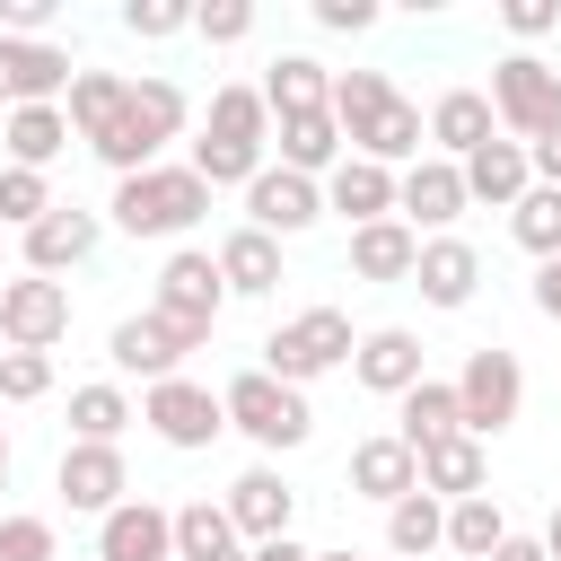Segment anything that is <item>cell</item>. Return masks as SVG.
Segmentation results:
<instances>
[{
    "instance_id": "9a60e30c",
    "label": "cell",
    "mask_w": 561,
    "mask_h": 561,
    "mask_svg": "<svg viewBox=\"0 0 561 561\" xmlns=\"http://www.w3.org/2000/svg\"><path fill=\"white\" fill-rule=\"evenodd\" d=\"M53 491H61L70 508L105 517V508H123L131 465H123V447H88V438H70V447H61V465H53Z\"/></svg>"
},
{
    "instance_id": "7402d4cb",
    "label": "cell",
    "mask_w": 561,
    "mask_h": 561,
    "mask_svg": "<svg viewBox=\"0 0 561 561\" xmlns=\"http://www.w3.org/2000/svg\"><path fill=\"white\" fill-rule=\"evenodd\" d=\"M421 131H430V158H473L482 140H500V123H491V96H482V88H447V96L421 114Z\"/></svg>"
},
{
    "instance_id": "d590c367",
    "label": "cell",
    "mask_w": 561,
    "mask_h": 561,
    "mask_svg": "<svg viewBox=\"0 0 561 561\" xmlns=\"http://www.w3.org/2000/svg\"><path fill=\"white\" fill-rule=\"evenodd\" d=\"M228 552H245L237 526H228V508L219 500H184L175 508V561H228Z\"/></svg>"
},
{
    "instance_id": "484cf974",
    "label": "cell",
    "mask_w": 561,
    "mask_h": 561,
    "mask_svg": "<svg viewBox=\"0 0 561 561\" xmlns=\"http://www.w3.org/2000/svg\"><path fill=\"white\" fill-rule=\"evenodd\" d=\"M324 210H342L351 228L394 219V167H368V158H351V149H342V167L324 175Z\"/></svg>"
},
{
    "instance_id": "ffe728a7",
    "label": "cell",
    "mask_w": 561,
    "mask_h": 561,
    "mask_svg": "<svg viewBox=\"0 0 561 561\" xmlns=\"http://www.w3.org/2000/svg\"><path fill=\"white\" fill-rule=\"evenodd\" d=\"M351 377H359L368 394H412V386L430 377V368H421V333H412V324H377V333H359Z\"/></svg>"
},
{
    "instance_id": "681fc988",
    "label": "cell",
    "mask_w": 561,
    "mask_h": 561,
    "mask_svg": "<svg viewBox=\"0 0 561 561\" xmlns=\"http://www.w3.org/2000/svg\"><path fill=\"white\" fill-rule=\"evenodd\" d=\"M245 561H316L298 535H272V543H245Z\"/></svg>"
},
{
    "instance_id": "5b68a950",
    "label": "cell",
    "mask_w": 561,
    "mask_h": 561,
    "mask_svg": "<svg viewBox=\"0 0 561 561\" xmlns=\"http://www.w3.org/2000/svg\"><path fill=\"white\" fill-rule=\"evenodd\" d=\"M482 96H491V123H500L517 149H535V140L561 131V70H552L543 53H500Z\"/></svg>"
},
{
    "instance_id": "1f68e13d",
    "label": "cell",
    "mask_w": 561,
    "mask_h": 561,
    "mask_svg": "<svg viewBox=\"0 0 561 561\" xmlns=\"http://www.w3.org/2000/svg\"><path fill=\"white\" fill-rule=\"evenodd\" d=\"M140 412H131V394L114 386V377H96V386H70V438H88V447H123V430H131Z\"/></svg>"
},
{
    "instance_id": "5bb4252c",
    "label": "cell",
    "mask_w": 561,
    "mask_h": 561,
    "mask_svg": "<svg viewBox=\"0 0 561 561\" xmlns=\"http://www.w3.org/2000/svg\"><path fill=\"white\" fill-rule=\"evenodd\" d=\"M184 351H202L184 324H167V316H123L114 333H105V359L123 368V377H140V386H158V377H184Z\"/></svg>"
},
{
    "instance_id": "603a6c76",
    "label": "cell",
    "mask_w": 561,
    "mask_h": 561,
    "mask_svg": "<svg viewBox=\"0 0 561 561\" xmlns=\"http://www.w3.org/2000/svg\"><path fill=\"white\" fill-rule=\"evenodd\" d=\"M351 491L394 508V500H412V491H421V456H412L394 430H377V438H359V447H351Z\"/></svg>"
},
{
    "instance_id": "e0dca14e",
    "label": "cell",
    "mask_w": 561,
    "mask_h": 561,
    "mask_svg": "<svg viewBox=\"0 0 561 561\" xmlns=\"http://www.w3.org/2000/svg\"><path fill=\"white\" fill-rule=\"evenodd\" d=\"M228 526H237V543H272V535H289V517H298V491L272 473V465H245L237 482H228Z\"/></svg>"
},
{
    "instance_id": "4dcf8cb0",
    "label": "cell",
    "mask_w": 561,
    "mask_h": 561,
    "mask_svg": "<svg viewBox=\"0 0 561 561\" xmlns=\"http://www.w3.org/2000/svg\"><path fill=\"white\" fill-rule=\"evenodd\" d=\"M491 482V456H482V438H438V447H421V491L430 500H473Z\"/></svg>"
},
{
    "instance_id": "f6af8a7d",
    "label": "cell",
    "mask_w": 561,
    "mask_h": 561,
    "mask_svg": "<svg viewBox=\"0 0 561 561\" xmlns=\"http://www.w3.org/2000/svg\"><path fill=\"white\" fill-rule=\"evenodd\" d=\"M500 26L535 44V35H552V26H561V0H508V9H500Z\"/></svg>"
},
{
    "instance_id": "8992f818",
    "label": "cell",
    "mask_w": 561,
    "mask_h": 561,
    "mask_svg": "<svg viewBox=\"0 0 561 561\" xmlns=\"http://www.w3.org/2000/svg\"><path fill=\"white\" fill-rule=\"evenodd\" d=\"M219 412H228V430H245L263 456H289V447H307V430H316L307 394L280 386V377H263V368H237V377L219 386Z\"/></svg>"
},
{
    "instance_id": "3957f363",
    "label": "cell",
    "mask_w": 561,
    "mask_h": 561,
    "mask_svg": "<svg viewBox=\"0 0 561 561\" xmlns=\"http://www.w3.org/2000/svg\"><path fill=\"white\" fill-rule=\"evenodd\" d=\"M114 228L123 237H184L202 210H210V184L193 175V167H140V175H114Z\"/></svg>"
},
{
    "instance_id": "d4e9b609",
    "label": "cell",
    "mask_w": 561,
    "mask_h": 561,
    "mask_svg": "<svg viewBox=\"0 0 561 561\" xmlns=\"http://www.w3.org/2000/svg\"><path fill=\"white\" fill-rule=\"evenodd\" d=\"M254 96H263V114H272V123H280V114H324V105H333V70H324L316 53H280V61L263 70V88H254Z\"/></svg>"
},
{
    "instance_id": "f546056e",
    "label": "cell",
    "mask_w": 561,
    "mask_h": 561,
    "mask_svg": "<svg viewBox=\"0 0 561 561\" xmlns=\"http://www.w3.org/2000/svg\"><path fill=\"white\" fill-rule=\"evenodd\" d=\"M412 263H421V237H412L403 219L351 228V280H412Z\"/></svg>"
},
{
    "instance_id": "7dc6e473",
    "label": "cell",
    "mask_w": 561,
    "mask_h": 561,
    "mask_svg": "<svg viewBox=\"0 0 561 561\" xmlns=\"http://www.w3.org/2000/svg\"><path fill=\"white\" fill-rule=\"evenodd\" d=\"M482 561H543V543H535V535H517V526H508V535H500V543H491V552H482Z\"/></svg>"
},
{
    "instance_id": "2e32d148",
    "label": "cell",
    "mask_w": 561,
    "mask_h": 561,
    "mask_svg": "<svg viewBox=\"0 0 561 561\" xmlns=\"http://www.w3.org/2000/svg\"><path fill=\"white\" fill-rule=\"evenodd\" d=\"M96 237H105V219H96V210H79V202H53V210L26 228V272L61 280V272H79V263L96 254Z\"/></svg>"
},
{
    "instance_id": "d6a6232c",
    "label": "cell",
    "mask_w": 561,
    "mask_h": 561,
    "mask_svg": "<svg viewBox=\"0 0 561 561\" xmlns=\"http://www.w3.org/2000/svg\"><path fill=\"white\" fill-rule=\"evenodd\" d=\"M394 403H403V421H394V438H403L412 456L465 430V421H456V386H447V377H421V386H412V394H394Z\"/></svg>"
},
{
    "instance_id": "9c48e42d",
    "label": "cell",
    "mask_w": 561,
    "mask_h": 561,
    "mask_svg": "<svg viewBox=\"0 0 561 561\" xmlns=\"http://www.w3.org/2000/svg\"><path fill=\"white\" fill-rule=\"evenodd\" d=\"M219 307H228V289H219V263H210L202 245H175V254L158 263V298H149V316H167V324H184L193 342H210Z\"/></svg>"
},
{
    "instance_id": "8d00e7d4",
    "label": "cell",
    "mask_w": 561,
    "mask_h": 561,
    "mask_svg": "<svg viewBox=\"0 0 561 561\" xmlns=\"http://www.w3.org/2000/svg\"><path fill=\"white\" fill-rule=\"evenodd\" d=\"M500 535H508V517H500V500H491V491L447 500V552H456V561H482Z\"/></svg>"
},
{
    "instance_id": "4316f807",
    "label": "cell",
    "mask_w": 561,
    "mask_h": 561,
    "mask_svg": "<svg viewBox=\"0 0 561 561\" xmlns=\"http://www.w3.org/2000/svg\"><path fill=\"white\" fill-rule=\"evenodd\" d=\"M210 263H219V289H228V298H272V289H280V245H272L263 228H228Z\"/></svg>"
},
{
    "instance_id": "60d3db41",
    "label": "cell",
    "mask_w": 561,
    "mask_h": 561,
    "mask_svg": "<svg viewBox=\"0 0 561 561\" xmlns=\"http://www.w3.org/2000/svg\"><path fill=\"white\" fill-rule=\"evenodd\" d=\"M123 35H140V44L193 35V9H184V0H123Z\"/></svg>"
},
{
    "instance_id": "83f0119b",
    "label": "cell",
    "mask_w": 561,
    "mask_h": 561,
    "mask_svg": "<svg viewBox=\"0 0 561 561\" xmlns=\"http://www.w3.org/2000/svg\"><path fill=\"white\" fill-rule=\"evenodd\" d=\"M272 140H280V167H289V175H316V184H324V175L342 167V123H333V105H324V114H280Z\"/></svg>"
},
{
    "instance_id": "cb8c5ba5",
    "label": "cell",
    "mask_w": 561,
    "mask_h": 561,
    "mask_svg": "<svg viewBox=\"0 0 561 561\" xmlns=\"http://www.w3.org/2000/svg\"><path fill=\"white\" fill-rule=\"evenodd\" d=\"M456 175H465V202H491V210H517L526 184H535V167H526L517 140H482L473 158H456Z\"/></svg>"
},
{
    "instance_id": "f5cc1de1",
    "label": "cell",
    "mask_w": 561,
    "mask_h": 561,
    "mask_svg": "<svg viewBox=\"0 0 561 561\" xmlns=\"http://www.w3.org/2000/svg\"><path fill=\"white\" fill-rule=\"evenodd\" d=\"M316 561H359V552H316Z\"/></svg>"
},
{
    "instance_id": "4fadbf2b",
    "label": "cell",
    "mask_w": 561,
    "mask_h": 561,
    "mask_svg": "<svg viewBox=\"0 0 561 561\" xmlns=\"http://www.w3.org/2000/svg\"><path fill=\"white\" fill-rule=\"evenodd\" d=\"M316 219H324V184H316V175H289V167L263 158V175L245 184V228H263V237L280 245V237H307Z\"/></svg>"
},
{
    "instance_id": "7bdbcfd3",
    "label": "cell",
    "mask_w": 561,
    "mask_h": 561,
    "mask_svg": "<svg viewBox=\"0 0 561 561\" xmlns=\"http://www.w3.org/2000/svg\"><path fill=\"white\" fill-rule=\"evenodd\" d=\"M0 561H53V517H0Z\"/></svg>"
},
{
    "instance_id": "f907efd6",
    "label": "cell",
    "mask_w": 561,
    "mask_h": 561,
    "mask_svg": "<svg viewBox=\"0 0 561 561\" xmlns=\"http://www.w3.org/2000/svg\"><path fill=\"white\" fill-rule=\"evenodd\" d=\"M535 543H543V561H561V500H552V517H543V535H535Z\"/></svg>"
},
{
    "instance_id": "e575fe53",
    "label": "cell",
    "mask_w": 561,
    "mask_h": 561,
    "mask_svg": "<svg viewBox=\"0 0 561 561\" xmlns=\"http://www.w3.org/2000/svg\"><path fill=\"white\" fill-rule=\"evenodd\" d=\"M0 140H9V167H35V175H44V167L70 149V123H61V105H18Z\"/></svg>"
},
{
    "instance_id": "277c9868",
    "label": "cell",
    "mask_w": 561,
    "mask_h": 561,
    "mask_svg": "<svg viewBox=\"0 0 561 561\" xmlns=\"http://www.w3.org/2000/svg\"><path fill=\"white\" fill-rule=\"evenodd\" d=\"M184 88L175 79H131L123 88V114H114V131L96 140V158L114 167V175H140V167H158V149L184 131Z\"/></svg>"
},
{
    "instance_id": "ba28073f",
    "label": "cell",
    "mask_w": 561,
    "mask_h": 561,
    "mask_svg": "<svg viewBox=\"0 0 561 561\" xmlns=\"http://www.w3.org/2000/svg\"><path fill=\"white\" fill-rule=\"evenodd\" d=\"M447 386H456V421H465V438H500V430L526 412V368H517V351H500V342L465 351V368H456Z\"/></svg>"
},
{
    "instance_id": "836d02e7",
    "label": "cell",
    "mask_w": 561,
    "mask_h": 561,
    "mask_svg": "<svg viewBox=\"0 0 561 561\" xmlns=\"http://www.w3.org/2000/svg\"><path fill=\"white\" fill-rule=\"evenodd\" d=\"M386 552H394V561H430V552H447V500H430V491L394 500V508H386Z\"/></svg>"
},
{
    "instance_id": "44dd1931",
    "label": "cell",
    "mask_w": 561,
    "mask_h": 561,
    "mask_svg": "<svg viewBox=\"0 0 561 561\" xmlns=\"http://www.w3.org/2000/svg\"><path fill=\"white\" fill-rule=\"evenodd\" d=\"M412 289L430 298V307H473V289H482V254L465 245V237H421V263H412Z\"/></svg>"
},
{
    "instance_id": "d6986e66",
    "label": "cell",
    "mask_w": 561,
    "mask_h": 561,
    "mask_svg": "<svg viewBox=\"0 0 561 561\" xmlns=\"http://www.w3.org/2000/svg\"><path fill=\"white\" fill-rule=\"evenodd\" d=\"M70 96V53L61 44H18L0 35V105H61Z\"/></svg>"
},
{
    "instance_id": "7c38bea8",
    "label": "cell",
    "mask_w": 561,
    "mask_h": 561,
    "mask_svg": "<svg viewBox=\"0 0 561 561\" xmlns=\"http://www.w3.org/2000/svg\"><path fill=\"white\" fill-rule=\"evenodd\" d=\"M394 219H403L412 237H421V228L447 237V228L465 219V175H456V158H430V149H421V158L394 175Z\"/></svg>"
},
{
    "instance_id": "ac0fdd59",
    "label": "cell",
    "mask_w": 561,
    "mask_h": 561,
    "mask_svg": "<svg viewBox=\"0 0 561 561\" xmlns=\"http://www.w3.org/2000/svg\"><path fill=\"white\" fill-rule=\"evenodd\" d=\"M96 561H175V508L123 500L96 517Z\"/></svg>"
},
{
    "instance_id": "bcb514c9",
    "label": "cell",
    "mask_w": 561,
    "mask_h": 561,
    "mask_svg": "<svg viewBox=\"0 0 561 561\" xmlns=\"http://www.w3.org/2000/svg\"><path fill=\"white\" fill-rule=\"evenodd\" d=\"M535 307L561 324V254H552V263H535Z\"/></svg>"
},
{
    "instance_id": "ee69618b",
    "label": "cell",
    "mask_w": 561,
    "mask_h": 561,
    "mask_svg": "<svg viewBox=\"0 0 561 561\" xmlns=\"http://www.w3.org/2000/svg\"><path fill=\"white\" fill-rule=\"evenodd\" d=\"M307 9H316L324 35H368L377 26V0H307Z\"/></svg>"
},
{
    "instance_id": "b9f144b4",
    "label": "cell",
    "mask_w": 561,
    "mask_h": 561,
    "mask_svg": "<svg viewBox=\"0 0 561 561\" xmlns=\"http://www.w3.org/2000/svg\"><path fill=\"white\" fill-rule=\"evenodd\" d=\"M193 35H202V44H245V35H254V0H210V9H193Z\"/></svg>"
},
{
    "instance_id": "816d5d0a",
    "label": "cell",
    "mask_w": 561,
    "mask_h": 561,
    "mask_svg": "<svg viewBox=\"0 0 561 561\" xmlns=\"http://www.w3.org/2000/svg\"><path fill=\"white\" fill-rule=\"evenodd\" d=\"M0 491H9V430H0Z\"/></svg>"
},
{
    "instance_id": "8fae6325",
    "label": "cell",
    "mask_w": 561,
    "mask_h": 561,
    "mask_svg": "<svg viewBox=\"0 0 561 561\" xmlns=\"http://www.w3.org/2000/svg\"><path fill=\"white\" fill-rule=\"evenodd\" d=\"M140 421H149L167 447H184V456L210 447V438L228 430V412H219V394H210L202 377H158V386L140 394Z\"/></svg>"
},
{
    "instance_id": "7a4b0ae2",
    "label": "cell",
    "mask_w": 561,
    "mask_h": 561,
    "mask_svg": "<svg viewBox=\"0 0 561 561\" xmlns=\"http://www.w3.org/2000/svg\"><path fill=\"white\" fill-rule=\"evenodd\" d=\"M263 149H272V114H263V96H254V88H219L184 167H193L210 193H219V184H237V193H245V184L263 175Z\"/></svg>"
},
{
    "instance_id": "30bf717a",
    "label": "cell",
    "mask_w": 561,
    "mask_h": 561,
    "mask_svg": "<svg viewBox=\"0 0 561 561\" xmlns=\"http://www.w3.org/2000/svg\"><path fill=\"white\" fill-rule=\"evenodd\" d=\"M61 333H70V280H44V272L0 280V342L9 351H53Z\"/></svg>"
},
{
    "instance_id": "c3c4849f",
    "label": "cell",
    "mask_w": 561,
    "mask_h": 561,
    "mask_svg": "<svg viewBox=\"0 0 561 561\" xmlns=\"http://www.w3.org/2000/svg\"><path fill=\"white\" fill-rule=\"evenodd\" d=\"M526 167H535V184H561V131H552V140H535V149H526Z\"/></svg>"
},
{
    "instance_id": "ab89813d",
    "label": "cell",
    "mask_w": 561,
    "mask_h": 561,
    "mask_svg": "<svg viewBox=\"0 0 561 561\" xmlns=\"http://www.w3.org/2000/svg\"><path fill=\"white\" fill-rule=\"evenodd\" d=\"M53 394V351H0V403H44Z\"/></svg>"
},
{
    "instance_id": "6da1fadb",
    "label": "cell",
    "mask_w": 561,
    "mask_h": 561,
    "mask_svg": "<svg viewBox=\"0 0 561 561\" xmlns=\"http://www.w3.org/2000/svg\"><path fill=\"white\" fill-rule=\"evenodd\" d=\"M333 123H342L351 158H368V167H412L421 140H430L421 131V105L394 96L386 70H333Z\"/></svg>"
},
{
    "instance_id": "52a82bcc",
    "label": "cell",
    "mask_w": 561,
    "mask_h": 561,
    "mask_svg": "<svg viewBox=\"0 0 561 561\" xmlns=\"http://www.w3.org/2000/svg\"><path fill=\"white\" fill-rule=\"evenodd\" d=\"M351 351H359V333H351V316H342V307H298V316L263 342V377H280V386H298V394H307V377L351 368Z\"/></svg>"
},
{
    "instance_id": "74e56055",
    "label": "cell",
    "mask_w": 561,
    "mask_h": 561,
    "mask_svg": "<svg viewBox=\"0 0 561 561\" xmlns=\"http://www.w3.org/2000/svg\"><path fill=\"white\" fill-rule=\"evenodd\" d=\"M508 237H517L535 263H552V254H561V184H526V202L508 210Z\"/></svg>"
},
{
    "instance_id": "f35d334b",
    "label": "cell",
    "mask_w": 561,
    "mask_h": 561,
    "mask_svg": "<svg viewBox=\"0 0 561 561\" xmlns=\"http://www.w3.org/2000/svg\"><path fill=\"white\" fill-rule=\"evenodd\" d=\"M44 210H53V184H44L35 167H0V228H18V237H26Z\"/></svg>"
},
{
    "instance_id": "f1b7e54d",
    "label": "cell",
    "mask_w": 561,
    "mask_h": 561,
    "mask_svg": "<svg viewBox=\"0 0 561 561\" xmlns=\"http://www.w3.org/2000/svg\"><path fill=\"white\" fill-rule=\"evenodd\" d=\"M123 70H70V96H61V123H70V140H105L114 131V114H123Z\"/></svg>"
}]
</instances>
